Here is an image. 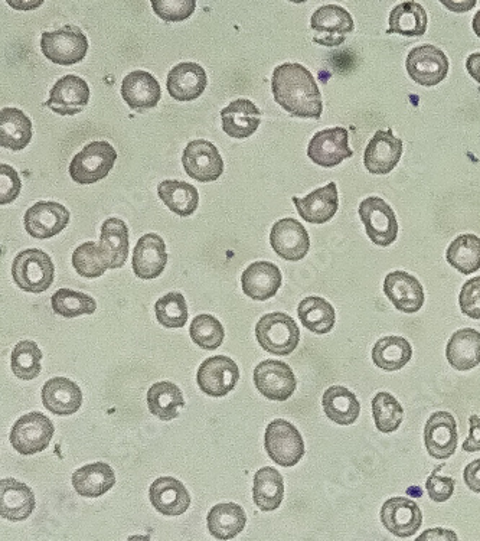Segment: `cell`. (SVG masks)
Here are the masks:
<instances>
[{
	"mask_svg": "<svg viewBox=\"0 0 480 541\" xmlns=\"http://www.w3.org/2000/svg\"><path fill=\"white\" fill-rule=\"evenodd\" d=\"M271 91L276 103L293 117L319 120L322 116V94L318 83L302 64L284 63L274 68Z\"/></svg>",
	"mask_w": 480,
	"mask_h": 541,
	"instance_id": "6da1fadb",
	"label": "cell"
},
{
	"mask_svg": "<svg viewBox=\"0 0 480 541\" xmlns=\"http://www.w3.org/2000/svg\"><path fill=\"white\" fill-rule=\"evenodd\" d=\"M55 267L47 253L39 249L24 250L12 263L13 282L29 293H42L54 283Z\"/></svg>",
	"mask_w": 480,
	"mask_h": 541,
	"instance_id": "7a4b0ae2",
	"label": "cell"
},
{
	"mask_svg": "<svg viewBox=\"0 0 480 541\" xmlns=\"http://www.w3.org/2000/svg\"><path fill=\"white\" fill-rule=\"evenodd\" d=\"M260 347L273 355H290L300 342V329L295 319L284 312L264 315L256 325Z\"/></svg>",
	"mask_w": 480,
	"mask_h": 541,
	"instance_id": "3957f363",
	"label": "cell"
},
{
	"mask_svg": "<svg viewBox=\"0 0 480 541\" xmlns=\"http://www.w3.org/2000/svg\"><path fill=\"white\" fill-rule=\"evenodd\" d=\"M116 161V149L106 140L88 143L71 161V178L75 184H96L110 174Z\"/></svg>",
	"mask_w": 480,
	"mask_h": 541,
	"instance_id": "277c9868",
	"label": "cell"
},
{
	"mask_svg": "<svg viewBox=\"0 0 480 541\" xmlns=\"http://www.w3.org/2000/svg\"><path fill=\"white\" fill-rule=\"evenodd\" d=\"M264 448L274 464L290 468L305 456V441L295 425L287 420L276 419L267 426Z\"/></svg>",
	"mask_w": 480,
	"mask_h": 541,
	"instance_id": "5b68a950",
	"label": "cell"
},
{
	"mask_svg": "<svg viewBox=\"0 0 480 541\" xmlns=\"http://www.w3.org/2000/svg\"><path fill=\"white\" fill-rule=\"evenodd\" d=\"M42 54L58 65H74L86 58L87 35L78 26L65 25L58 31L44 32L41 37Z\"/></svg>",
	"mask_w": 480,
	"mask_h": 541,
	"instance_id": "8992f818",
	"label": "cell"
},
{
	"mask_svg": "<svg viewBox=\"0 0 480 541\" xmlns=\"http://www.w3.org/2000/svg\"><path fill=\"white\" fill-rule=\"evenodd\" d=\"M359 218L372 243L388 247L397 240L398 220L393 208L380 197H368L359 204Z\"/></svg>",
	"mask_w": 480,
	"mask_h": 541,
	"instance_id": "52a82bcc",
	"label": "cell"
},
{
	"mask_svg": "<svg viewBox=\"0 0 480 541\" xmlns=\"http://www.w3.org/2000/svg\"><path fill=\"white\" fill-rule=\"evenodd\" d=\"M54 433V423L50 417L32 412L19 417L18 422L13 425L9 441L13 449L21 455H35L50 446Z\"/></svg>",
	"mask_w": 480,
	"mask_h": 541,
	"instance_id": "ba28073f",
	"label": "cell"
},
{
	"mask_svg": "<svg viewBox=\"0 0 480 541\" xmlns=\"http://www.w3.org/2000/svg\"><path fill=\"white\" fill-rule=\"evenodd\" d=\"M406 68L414 83L434 87L446 80L450 64L444 51L436 45L424 44L408 52Z\"/></svg>",
	"mask_w": 480,
	"mask_h": 541,
	"instance_id": "9c48e42d",
	"label": "cell"
},
{
	"mask_svg": "<svg viewBox=\"0 0 480 541\" xmlns=\"http://www.w3.org/2000/svg\"><path fill=\"white\" fill-rule=\"evenodd\" d=\"M182 165L188 177L207 184L217 181L224 174V159L214 143L208 140H192L182 155Z\"/></svg>",
	"mask_w": 480,
	"mask_h": 541,
	"instance_id": "30bf717a",
	"label": "cell"
},
{
	"mask_svg": "<svg viewBox=\"0 0 480 541\" xmlns=\"http://www.w3.org/2000/svg\"><path fill=\"white\" fill-rule=\"evenodd\" d=\"M254 384L260 394L273 402H286L295 394V373L283 361L264 360L254 370Z\"/></svg>",
	"mask_w": 480,
	"mask_h": 541,
	"instance_id": "8fae6325",
	"label": "cell"
},
{
	"mask_svg": "<svg viewBox=\"0 0 480 541\" xmlns=\"http://www.w3.org/2000/svg\"><path fill=\"white\" fill-rule=\"evenodd\" d=\"M308 156L313 164L322 168H335L352 158L354 152L349 148L348 130L341 126L320 130L309 142Z\"/></svg>",
	"mask_w": 480,
	"mask_h": 541,
	"instance_id": "7c38bea8",
	"label": "cell"
},
{
	"mask_svg": "<svg viewBox=\"0 0 480 541\" xmlns=\"http://www.w3.org/2000/svg\"><path fill=\"white\" fill-rule=\"evenodd\" d=\"M240 380L238 365L230 357L215 355L207 358L198 368L197 381L202 393L211 397H224L231 393Z\"/></svg>",
	"mask_w": 480,
	"mask_h": 541,
	"instance_id": "4fadbf2b",
	"label": "cell"
},
{
	"mask_svg": "<svg viewBox=\"0 0 480 541\" xmlns=\"http://www.w3.org/2000/svg\"><path fill=\"white\" fill-rule=\"evenodd\" d=\"M310 26L320 35L313 41L325 47H338L344 44L346 35L352 34L355 29L351 13L338 5H325L319 8L310 18Z\"/></svg>",
	"mask_w": 480,
	"mask_h": 541,
	"instance_id": "5bb4252c",
	"label": "cell"
},
{
	"mask_svg": "<svg viewBox=\"0 0 480 541\" xmlns=\"http://www.w3.org/2000/svg\"><path fill=\"white\" fill-rule=\"evenodd\" d=\"M70 218V211L58 202H37L25 213V230L34 239H51L67 228Z\"/></svg>",
	"mask_w": 480,
	"mask_h": 541,
	"instance_id": "9a60e30c",
	"label": "cell"
},
{
	"mask_svg": "<svg viewBox=\"0 0 480 541\" xmlns=\"http://www.w3.org/2000/svg\"><path fill=\"white\" fill-rule=\"evenodd\" d=\"M270 244L277 256L287 262H299L308 256L310 237L295 218H282L271 227Z\"/></svg>",
	"mask_w": 480,
	"mask_h": 541,
	"instance_id": "2e32d148",
	"label": "cell"
},
{
	"mask_svg": "<svg viewBox=\"0 0 480 541\" xmlns=\"http://www.w3.org/2000/svg\"><path fill=\"white\" fill-rule=\"evenodd\" d=\"M403 140L395 138L393 130H378L364 152V166L372 175H388L400 164Z\"/></svg>",
	"mask_w": 480,
	"mask_h": 541,
	"instance_id": "e0dca14e",
	"label": "cell"
},
{
	"mask_svg": "<svg viewBox=\"0 0 480 541\" xmlns=\"http://www.w3.org/2000/svg\"><path fill=\"white\" fill-rule=\"evenodd\" d=\"M381 523L391 534L400 539L414 536L423 524L419 504L410 498L394 497L381 508Z\"/></svg>",
	"mask_w": 480,
	"mask_h": 541,
	"instance_id": "ac0fdd59",
	"label": "cell"
},
{
	"mask_svg": "<svg viewBox=\"0 0 480 541\" xmlns=\"http://www.w3.org/2000/svg\"><path fill=\"white\" fill-rule=\"evenodd\" d=\"M90 101V87L81 77L65 76L60 78L51 89L50 100L45 103L52 112L61 116H75L83 112Z\"/></svg>",
	"mask_w": 480,
	"mask_h": 541,
	"instance_id": "d6986e66",
	"label": "cell"
},
{
	"mask_svg": "<svg viewBox=\"0 0 480 541\" xmlns=\"http://www.w3.org/2000/svg\"><path fill=\"white\" fill-rule=\"evenodd\" d=\"M457 439L459 435L453 415L449 412H436L429 417L424 428V443L431 458L444 461L455 455Z\"/></svg>",
	"mask_w": 480,
	"mask_h": 541,
	"instance_id": "ffe728a7",
	"label": "cell"
},
{
	"mask_svg": "<svg viewBox=\"0 0 480 541\" xmlns=\"http://www.w3.org/2000/svg\"><path fill=\"white\" fill-rule=\"evenodd\" d=\"M384 293L395 309L404 314H416L424 305V289L420 280L410 273L397 270L384 280Z\"/></svg>",
	"mask_w": 480,
	"mask_h": 541,
	"instance_id": "44dd1931",
	"label": "cell"
},
{
	"mask_svg": "<svg viewBox=\"0 0 480 541\" xmlns=\"http://www.w3.org/2000/svg\"><path fill=\"white\" fill-rule=\"evenodd\" d=\"M168 265L166 243L155 233L145 234L133 250V272L143 280L156 279Z\"/></svg>",
	"mask_w": 480,
	"mask_h": 541,
	"instance_id": "7402d4cb",
	"label": "cell"
},
{
	"mask_svg": "<svg viewBox=\"0 0 480 541\" xmlns=\"http://www.w3.org/2000/svg\"><path fill=\"white\" fill-rule=\"evenodd\" d=\"M150 503L163 516L178 517L191 507V495L179 479L162 477L149 488Z\"/></svg>",
	"mask_w": 480,
	"mask_h": 541,
	"instance_id": "603a6c76",
	"label": "cell"
},
{
	"mask_svg": "<svg viewBox=\"0 0 480 541\" xmlns=\"http://www.w3.org/2000/svg\"><path fill=\"white\" fill-rule=\"evenodd\" d=\"M208 86V77L204 68L197 63L175 65L168 74L166 89L176 101H194L199 99Z\"/></svg>",
	"mask_w": 480,
	"mask_h": 541,
	"instance_id": "cb8c5ba5",
	"label": "cell"
},
{
	"mask_svg": "<svg viewBox=\"0 0 480 541\" xmlns=\"http://www.w3.org/2000/svg\"><path fill=\"white\" fill-rule=\"evenodd\" d=\"M297 213L310 224H325L331 221L339 210L338 185L329 182L325 187L315 189L306 197H293Z\"/></svg>",
	"mask_w": 480,
	"mask_h": 541,
	"instance_id": "d4e9b609",
	"label": "cell"
},
{
	"mask_svg": "<svg viewBox=\"0 0 480 541\" xmlns=\"http://www.w3.org/2000/svg\"><path fill=\"white\" fill-rule=\"evenodd\" d=\"M282 283V272L270 262L253 263L241 276L243 292L253 301H269L282 288Z\"/></svg>",
	"mask_w": 480,
	"mask_h": 541,
	"instance_id": "484cf974",
	"label": "cell"
},
{
	"mask_svg": "<svg viewBox=\"0 0 480 541\" xmlns=\"http://www.w3.org/2000/svg\"><path fill=\"white\" fill-rule=\"evenodd\" d=\"M122 97L130 109L145 112L158 106L162 90L159 81L152 74L137 70L124 77Z\"/></svg>",
	"mask_w": 480,
	"mask_h": 541,
	"instance_id": "4316f807",
	"label": "cell"
},
{
	"mask_svg": "<svg viewBox=\"0 0 480 541\" xmlns=\"http://www.w3.org/2000/svg\"><path fill=\"white\" fill-rule=\"evenodd\" d=\"M35 501L34 492L28 485L16 481L13 478H5L0 481V516L5 520L24 521L34 513Z\"/></svg>",
	"mask_w": 480,
	"mask_h": 541,
	"instance_id": "83f0119b",
	"label": "cell"
},
{
	"mask_svg": "<svg viewBox=\"0 0 480 541\" xmlns=\"http://www.w3.org/2000/svg\"><path fill=\"white\" fill-rule=\"evenodd\" d=\"M42 404L52 415L71 416L80 410L83 393L78 384L68 378H51L42 389Z\"/></svg>",
	"mask_w": 480,
	"mask_h": 541,
	"instance_id": "f1b7e54d",
	"label": "cell"
},
{
	"mask_svg": "<svg viewBox=\"0 0 480 541\" xmlns=\"http://www.w3.org/2000/svg\"><path fill=\"white\" fill-rule=\"evenodd\" d=\"M261 112L253 101L234 100L221 110L222 130L233 139H248L260 126Z\"/></svg>",
	"mask_w": 480,
	"mask_h": 541,
	"instance_id": "f546056e",
	"label": "cell"
},
{
	"mask_svg": "<svg viewBox=\"0 0 480 541\" xmlns=\"http://www.w3.org/2000/svg\"><path fill=\"white\" fill-rule=\"evenodd\" d=\"M446 358L456 371H469L480 364V332L463 328L452 335L446 347Z\"/></svg>",
	"mask_w": 480,
	"mask_h": 541,
	"instance_id": "4dcf8cb0",
	"label": "cell"
},
{
	"mask_svg": "<svg viewBox=\"0 0 480 541\" xmlns=\"http://www.w3.org/2000/svg\"><path fill=\"white\" fill-rule=\"evenodd\" d=\"M99 247L110 269H120L129 257V228L120 218H107L101 226Z\"/></svg>",
	"mask_w": 480,
	"mask_h": 541,
	"instance_id": "1f68e13d",
	"label": "cell"
},
{
	"mask_svg": "<svg viewBox=\"0 0 480 541\" xmlns=\"http://www.w3.org/2000/svg\"><path fill=\"white\" fill-rule=\"evenodd\" d=\"M116 484L113 468L104 462L88 464L73 474V487L81 497L99 498Z\"/></svg>",
	"mask_w": 480,
	"mask_h": 541,
	"instance_id": "d6a6232c",
	"label": "cell"
},
{
	"mask_svg": "<svg viewBox=\"0 0 480 541\" xmlns=\"http://www.w3.org/2000/svg\"><path fill=\"white\" fill-rule=\"evenodd\" d=\"M208 530L217 540L237 537L247 524V514L241 505L222 503L214 505L207 517Z\"/></svg>",
	"mask_w": 480,
	"mask_h": 541,
	"instance_id": "836d02e7",
	"label": "cell"
},
{
	"mask_svg": "<svg viewBox=\"0 0 480 541\" xmlns=\"http://www.w3.org/2000/svg\"><path fill=\"white\" fill-rule=\"evenodd\" d=\"M32 140V122L22 110L6 107L0 112V145L22 151Z\"/></svg>",
	"mask_w": 480,
	"mask_h": 541,
	"instance_id": "e575fe53",
	"label": "cell"
},
{
	"mask_svg": "<svg viewBox=\"0 0 480 541\" xmlns=\"http://www.w3.org/2000/svg\"><path fill=\"white\" fill-rule=\"evenodd\" d=\"M427 12L420 3L403 2L395 6L388 18L387 34H398L403 37H423L427 31Z\"/></svg>",
	"mask_w": 480,
	"mask_h": 541,
	"instance_id": "d590c367",
	"label": "cell"
},
{
	"mask_svg": "<svg viewBox=\"0 0 480 541\" xmlns=\"http://www.w3.org/2000/svg\"><path fill=\"white\" fill-rule=\"evenodd\" d=\"M322 404L325 415L336 425H354L361 413V404L357 396L342 386L329 387L323 393Z\"/></svg>",
	"mask_w": 480,
	"mask_h": 541,
	"instance_id": "8d00e7d4",
	"label": "cell"
},
{
	"mask_svg": "<svg viewBox=\"0 0 480 541\" xmlns=\"http://www.w3.org/2000/svg\"><path fill=\"white\" fill-rule=\"evenodd\" d=\"M284 481L282 474L271 466H264L254 475V504L264 513L277 510L283 503Z\"/></svg>",
	"mask_w": 480,
	"mask_h": 541,
	"instance_id": "74e56055",
	"label": "cell"
},
{
	"mask_svg": "<svg viewBox=\"0 0 480 541\" xmlns=\"http://www.w3.org/2000/svg\"><path fill=\"white\" fill-rule=\"evenodd\" d=\"M158 195L163 204L179 217H189L197 211L199 192L188 182L173 179L160 182Z\"/></svg>",
	"mask_w": 480,
	"mask_h": 541,
	"instance_id": "f35d334b",
	"label": "cell"
},
{
	"mask_svg": "<svg viewBox=\"0 0 480 541\" xmlns=\"http://www.w3.org/2000/svg\"><path fill=\"white\" fill-rule=\"evenodd\" d=\"M413 357V347L403 337L381 338L372 348V361L384 371H398L406 367Z\"/></svg>",
	"mask_w": 480,
	"mask_h": 541,
	"instance_id": "ab89813d",
	"label": "cell"
},
{
	"mask_svg": "<svg viewBox=\"0 0 480 541\" xmlns=\"http://www.w3.org/2000/svg\"><path fill=\"white\" fill-rule=\"evenodd\" d=\"M297 315L303 327L313 334H329L335 327L336 314L331 303L319 296H309L297 306Z\"/></svg>",
	"mask_w": 480,
	"mask_h": 541,
	"instance_id": "60d3db41",
	"label": "cell"
},
{
	"mask_svg": "<svg viewBox=\"0 0 480 541\" xmlns=\"http://www.w3.org/2000/svg\"><path fill=\"white\" fill-rule=\"evenodd\" d=\"M185 406L182 391L171 381H159L153 384L148 391V407L153 416L160 420L176 419L181 407Z\"/></svg>",
	"mask_w": 480,
	"mask_h": 541,
	"instance_id": "b9f144b4",
	"label": "cell"
},
{
	"mask_svg": "<svg viewBox=\"0 0 480 541\" xmlns=\"http://www.w3.org/2000/svg\"><path fill=\"white\" fill-rule=\"evenodd\" d=\"M446 260L462 275H472L480 269V239L475 234L456 237L446 252Z\"/></svg>",
	"mask_w": 480,
	"mask_h": 541,
	"instance_id": "7bdbcfd3",
	"label": "cell"
},
{
	"mask_svg": "<svg viewBox=\"0 0 480 541\" xmlns=\"http://www.w3.org/2000/svg\"><path fill=\"white\" fill-rule=\"evenodd\" d=\"M52 311L64 318H77L81 315H93L97 311V302L90 295L77 290L60 289L52 295Z\"/></svg>",
	"mask_w": 480,
	"mask_h": 541,
	"instance_id": "ee69618b",
	"label": "cell"
},
{
	"mask_svg": "<svg viewBox=\"0 0 480 541\" xmlns=\"http://www.w3.org/2000/svg\"><path fill=\"white\" fill-rule=\"evenodd\" d=\"M372 416L380 432L393 433L403 423L404 409L393 394L381 391L372 399Z\"/></svg>",
	"mask_w": 480,
	"mask_h": 541,
	"instance_id": "f6af8a7d",
	"label": "cell"
},
{
	"mask_svg": "<svg viewBox=\"0 0 480 541\" xmlns=\"http://www.w3.org/2000/svg\"><path fill=\"white\" fill-rule=\"evenodd\" d=\"M41 360V348L34 341H21L11 355L13 374L24 381L34 380L41 374Z\"/></svg>",
	"mask_w": 480,
	"mask_h": 541,
	"instance_id": "bcb514c9",
	"label": "cell"
},
{
	"mask_svg": "<svg viewBox=\"0 0 480 541\" xmlns=\"http://www.w3.org/2000/svg\"><path fill=\"white\" fill-rule=\"evenodd\" d=\"M73 266L75 272L86 279H97L103 276L107 269H110L109 263L104 259L99 244L94 241H87L75 249L73 253Z\"/></svg>",
	"mask_w": 480,
	"mask_h": 541,
	"instance_id": "7dc6e473",
	"label": "cell"
},
{
	"mask_svg": "<svg viewBox=\"0 0 480 541\" xmlns=\"http://www.w3.org/2000/svg\"><path fill=\"white\" fill-rule=\"evenodd\" d=\"M191 340L204 350H217L224 342L225 329L215 316L202 314L194 318L189 328Z\"/></svg>",
	"mask_w": 480,
	"mask_h": 541,
	"instance_id": "c3c4849f",
	"label": "cell"
},
{
	"mask_svg": "<svg viewBox=\"0 0 480 541\" xmlns=\"http://www.w3.org/2000/svg\"><path fill=\"white\" fill-rule=\"evenodd\" d=\"M156 319L165 328H184L188 322V305L184 295L171 292L162 296L155 305Z\"/></svg>",
	"mask_w": 480,
	"mask_h": 541,
	"instance_id": "681fc988",
	"label": "cell"
},
{
	"mask_svg": "<svg viewBox=\"0 0 480 541\" xmlns=\"http://www.w3.org/2000/svg\"><path fill=\"white\" fill-rule=\"evenodd\" d=\"M153 12L165 22H182L191 18L197 8L195 0H153Z\"/></svg>",
	"mask_w": 480,
	"mask_h": 541,
	"instance_id": "f907efd6",
	"label": "cell"
},
{
	"mask_svg": "<svg viewBox=\"0 0 480 541\" xmlns=\"http://www.w3.org/2000/svg\"><path fill=\"white\" fill-rule=\"evenodd\" d=\"M459 305L462 314L480 321V276L469 279L463 285L460 290Z\"/></svg>",
	"mask_w": 480,
	"mask_h": 541,
	"instance_id": "816d5d0a",
	"label": "cell"
},
{
	"mask_svg": "<svg viewBox=\"0 0 480 541\" xmlns=\"http://www.w3.org/2000/svg\"><path fill=\"white\" fill-rule=\"evenodd\" d=\"M22 182L12 166L0 165V204H11L21 194Z\"/></svg>",
	"mask_w": 480,
	"mask_h": 541,
	"instance_id": "f5cc1de1",
	"label": "cell"
},
{
	"mask_svg": "<svg viewBox=\"0 0 480 541\" xmlns=\"http://www.w3.org/2000/svg\"><path fill=\"white\" fill-rule=\"evenodd\" d=\"M456 482L455 479L442 477V475L431 474L427 478L426 488L429 492V497L434 503H446L455 494Z\"/></svg>",
	"mask_w": 480,
	"mask_h": 541,
	"instance_id": "db71d44e",
	"label": "cell"
},
{
	"mask_svg": "<svg viewBox=\"0 0 480 541\" xmlns=\"http://www.w3.org/2000/svg\"><path fill=\"white\" fill-rule=\"evenodd\" d=\"M469 436L463 443V451L473 453L480 451V419L473 415L469 417Z\"/></svg>",
	"mask_w": 480,
	"mask_h": 541,
	"instance_id": "11a10c76",
	"label": "cell"
},
{
	"mask_svg": "<svg viewBox=\"0 0 480 541\" xmlns=\"http://www.w3.org/2000/svg\"><path fill=\"white\" fill-rule=\"evenodd\" d=\"M463 479L470 491L480 494V459L470 462L463 472Z\"/></svg>",
	"mask_w": 480,
	"mask_h": 541,
	"instance_id": "9f6ffc18",
	"label": "cell"
},
{
	"mask_svg": "<svg viewBox=\"0 0 480 541\" xmlns=\"http://www.w3.org/2000/svg\"><path fill=\"white\" fill-rule=\"evenodd\" d=\"M414 541H459V537L453 530L436 527V529L423 531L421 536Z\"/></svg>",
	"mask_w": 480,
	"mask_h": 541,
	"instance_id": "6f0895ef",
	"label": "cell"
},
{
	"mask_svg": "<svg viewBox=\"0 0 480 541\" xmlns=\"http://www.w3.org/2000/svg\"><path fill=\"white\" fill-rule=\"evenodd\" d=\"M466 70H468L470 77L480 84V52L469 55L468 60H466Z\"/></svg>",
	"mask_w": 480,
	"mask_h": 541,
	"instance_id": "680465c9",
	"label": "cell"
},
{
	"mask_svg": "<svg viewBox=\"0 0 480 541\" xmlns=\"http://www.w3.org/2000/svg\"><path fill=\"white\" fill-rule=\"evenodd\" d=\"M442 5L446 6L449 11L463 13L469 12L470 9L475 8L476 0H470V2H468V0H456V2H447V0H443Z\"/></svg>",
	"mask_w": 480,
	"mask_h": 541,
	"instance_id": "91938a15",
	"label": "cell"
},
{
	"mask_svg": "<svg viewBox=\"0 0 480 541\" xmlns=\"http://www.w3.org/2000/svg\"><path fill=\"white\" fill-rule=\"evenodd\" d=\"M42 0L41 2H34V3H31V2H9V5L13 6V8H18V9H24V11H29V9H34V8H37V6H41L42 5Z\"/></svg>",
	"mask_w": 480,
	"mask_h": 541,
	"instance_id": "94428289",
	"label": "cell"
},
{
	"mask_svg": "<svg viewBox=\"0 0 480 541\" xmlns=\"http://www.w3.org/2000/svg\"><path fill=\"white\" fill-rule=\"evenodd\" d=\"M472 28L473 31H475V34L478 35V37L480 38V9L478 13L473 16Z\"/></svg>",
	"mask_w": 480,
	"mask_h": 541,
	"instance_id": "6125c7cd",
	"label": "cell"
},
{
	"mask_svg": "<svg viewBox=\"0 0 480 541\" xmlns=\"http://www.w3.org/2000/svg\"><path fill=\"white\" fill-rule=\"evenodd\" d=\"M127 541H150V536H130Z\"/></svg>",
	"mask_w": 480,
	"mask_h": 541,
	"instance_id": "be15d7a7",
	"label": "cell"
}]
</instances>
